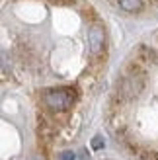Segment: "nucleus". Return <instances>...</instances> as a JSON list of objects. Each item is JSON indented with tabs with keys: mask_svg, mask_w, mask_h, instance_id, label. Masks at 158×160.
I'll return each mask as SVG.
<instances>
[{
	"mask_svg": "<svg viewBox=\"0 0 158 160\" xmlns=\"http://www.w3.org/2000/svg\"><path fill=\"white\" fill-rule=\"evenodd\" d=\"M74 158H76V156H74L72 150H65V152L59 154V160H74Z\"/></svg>",
	"mask_w": 158,
	"mask_h": 160,
	"instance_id": "obj_6",
	"label": "nucleus"
},
{
	"mask_svg": "<svg viewBox=\"0 0 158 160\" xmlns=\"http://www.w3.org/2000/svg\"><path fill=\"white\" fill-rule=\"evenodd\" d=\"M145 90V72L141 68H131L119 82V96L123 100H133Z\"/></svg>",
	"mask_w": 158,
	"mask_h": 160,
	"instance_id": "obj_1",
	"label": "nucleus"
},
{
	"mask_svg": "<svg viewBox=\"0 0 158 160\" xmlns=\"http://www.w3.org/2000/svg\"><path fill=\"white\" fill-rule=\"evenodd\" d=\"M43 100H45V106L55 111H65L72 106V96L68 94V90H49L45 92Z\"/></svg>",
	"mask_w": 158,
	"mask_h": 160,
	"instance_id": "obj_2",
	"label": "nucleus"
},
{
	"mask_svg": "<svg viewBox=\"0 0 158 160\" xmlns=\"http://www.w3.org/2000/svg\"><path fill=\"white\" fill-rule=\"evenodd\" d=\"M92 148H94V150L104 148V139H101V137H94V139H92Z\"/></svg>",
	"mask_w": 158,
	"mask_h": 160,
	"instance_id": "obj_5",
	"label": "nucleus"
},
{
	"mask_svg": "<svg viewBox=\"0 0 158 160\" xmlns=\"http://www.w3.org/2000/svg\"><path fill=\"white\" fill-rule=\"evenodd\" d=\"M104 41H106V35H104V29L100 26H92L88 29V47L94 55H98L101 49H104Z\"/></svg>",
	"mask_w": 158,
	"mask_h": 160,
	"instance_id": "obj_3",
	"label": "nucleus"
},
{
	"mask_svg": "<svg viewBox=\"0 0 158 160\" xmlns=\"http://www.w3.org/2000/svg\"><path fill=\"white\" fill-rule=\"evenodd\" d=\"M117 4L125 12H139L143 8V0H117Z\"/></svg>",
	"mask_w": 158,
	"mask_h": 160,
	"instance_id": "obj_4",
	"label": "nucleus"
}]
</instances>
